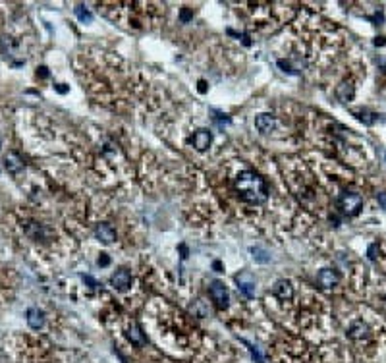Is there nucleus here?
<instances>
[{"mask_svg": "<svg viewBox=\"0 0 386 363\" xmlns=\"http://www.w3.org/2000/svg\"><path fill=\"white\" fill-rule=\"evenodd\" d=\"M236 189L241 199L249 205H263L268 199L265 180L251 170H243L236 176Z\"/></svg>", "mask_w": 386, "mask_h": 363, "instance_id": "1", "label": "nucleus"}, {"mask_svg": "<svg viewBox=\"0 0 386 363\" xmlns=\"http://www.w3.org/2000/svg\"><path fill=\"white\" fill-rule=\"evenodd\" d=\"M338 203H340V209H342L347 216H355L361 211V207H363L361 195L359 193H353V191H344V193L340 195Z\"/></svg>", "mask_w": 386, "mask_h": 363, "instance_id": "2", "label": "nucleus"}, {"mask_svg": "<svg viewBox=\"0 0 386 363\" xmlns=\"http://www.w3.org/2000/svg\"><path fill=\"white\" fill-rule=\"evenodd\" d=\"M209 294H211V299L214 301V305L218 309H226L230 305V294H228V288L222 282H213L211 288H209Z\"/></svg>", "mask_w": 386, "mask_h": 363, "instance_id": "3", "label": "nucleus"}, {"mask_svg": "<svg viewBox=\"0 0 386 363\" xmlns=\"http://www.w3.org/2000/svg\"><path fill=\"white\" fill-rule=\"evenodd\" d=\"M236 284H238V290H240L241 294L245 297H253L255 296V276L251 272H240V274H236Z\"/></svg>", "mask_w": 386, "mask_h": 363, "instance_id": "4", "label": "nucleus"}, {"mask_svg": "<svg viewBox=\"0 0 386 363\" xmlns=\"http://www.w3.org/2000/svg\"><path fill=\"white\" fill-rule=\"evenodd\" d=\"M24 232H26L31 240H35V242L47 240V236H49V230L45 228L43 224H39V222H35V220H27V222H24Z\"/></svg>", "mask_w": 386, "mask_h": 363, "instance_id": "5", "label": "nucleus"}, {"mask_svg": "<svg viewBox=\"0 0 386 363\" xmlns=\"http://www.w3.org/2000/svg\"><path fill=\"white\" fill-rule=\"evenodd\" d=\"M213 143V134L209 130H197L195 134L191 135V145L197 149V151H207Z\"/></svg>", "mask_w": 386, "mask_h": 363, "instance_id": "6", "label": "nucleus"}, {"mask_svg": "<svg viewBox=\"0 0 386 363\" xmlns=\"http://www.w3.org/2000/svg\"><path fill=\"white\" fill-rule=\"evenodd\" d=\"M110 284H112V288L124 292V290H128V288L132 286V274L126 269L116 270V272L112 274V278H110Z\"/></svg>", "mask_w": 386, "mask_h": 363, "instance_id": "7", "label": "nucleus"}, {"mask_svg": "<svg viewBox=\"0 0 386 363\" xmlns=\"http://www.w3.org/2000/svg\"><path fill=\"white\" fill-rule=\"evenodd\" d=\"M338 280H340V276H338V272L332 269H322L319 274H317V282H319V286L324 288V290L334 288V286L338 284Z\"/></svg>", "mask_w": 386, "mask_h": 363, "instance_id": "8", "label": "nucleus"}, {"mask_svg": "<svg viewBox=\"0 0 386 363\" xmlns=\"http://www.w3.org/2000/svg\"><path fill=\"white\" fill-rule=\"evenodd\" d=\"M4 168L10 172V174H18L24 170V159L16 153V151H10L6 157H4Z\"/></svg>", "mask_w": 386, "mask_h": 363, "instance_id": "9", "label": "nucleus"}, {"mask_svg": "<svg viewBox=\"0 0 386 363\" xmlns=\"http://www.w3.org/2000/svg\"><path fill=\"white\" fill-rule=\"evenodd\" d=\"M255 128L261 132V134H270L274 128H276V118L272 114H259L255 118Z\"/></svg>", "mask_w": 386, "mask_h": 363, "instance_id": "10", "label": "nucleus"}, {"mask_svg": "<svg viewBox=\"0 0 386 363\" xmlns=\"http://www.w3.org/2000/svg\"><path fill=\"white\" fill-rule=\"evenodd\" d=\"M272 292H274V296L282 299V301H288V299H292L293 296V286L290 280H278V282L274 284V288H272Z\"/></svg>", "mask_w": 386, "mask_h": 363, "instance_id": "11", "label": "nucleus"}, {"mask_svg": "<svg viewBox=\"0 0 386 363\" xmlns=\"http://www.w3.org/2000/svg\"><path fill=\"white\" fill-rule=\"evenodd\" d=\"M95 236L101 240L103 243H112L116 240V232L114 228L107 224V222H101V224H97V228H95Z\"/></svg>", "mask_w": 386, "mask_h": 363, "instance_id": "12", "label": "nucleus"}, {"mask_svg": "<svg viewBox=\"0 0 386 363\" xmlns=\"http://www.w3.org/2000/svg\"><path fill=\"white\" fill-rule=\"evenodd\" d=\"M347 336L351 340H363V338L369 336V326L363 321H353L347 328Z\"/></svg>", "mask_w": 386, "mask_h": 363, "instance_id": "13", "label": "nucleus"}, {"mask_svg": "<svg viewBox=\"0 0 386 363\" xmlns=\"http://www.w3.org/2000/svg\"><path fill=\"white\" fill-rule=\"evenodd\" d=\"M126 336L128 340L135 344V346H145V336H143V332H141V328H139V324L132 321V323L128 324V332H126Z\"/></svg>", "mask_w": 386, "mask_h": 363, "instance_id": "14", "label": "nucleus"}, {"mask_svg": "<svg viewBox=\"0 0 386 363\" xmlns=\"http://www.w3.org/2000/svg\"><path fill=\"white\" fill-rule=\"evenodd\" d=\"M27 324H29L33 330L43 328V324H45V315H43V311L37 309V307H29V309H27Z\"/></svg>", "mask_w": 386, "mask_h": 363, "instance_id": "15", "label": "nucleus"}, {"mask_svg": "<svg viewBox=\"0 0 386 363\" xmlns=\"http://www.w3.org/2000/svg\"><path fill=\"white\" fill-rule=\"evenodd\" d=\"M353 95H355V87H353L349 81L340 83V85H338V89H336V97H338L342 103H349V101L353 99Z\"/></svg>", "mask_w": 386, "mask_h": 363, "instance_id": "16", "label": "nucleus"}, {"mask_svg": "<svg viewBox=\"0 0 386 363\" xmlns=\"http://www.w3.org/2000/svg\"><path fill=\"white\" fill-rule=\"evenodd\" d=\"M74 12H76V16H78V20H80V22H83V24L93 20V14L89 12V10H87L83 4H78V6L74 8Z\"/></svg>", "mask_w": 386, "mask_h": 363, "instance_id": "17", "label": "nucleus"}, {"mask_svg": "<svg viewBox=\"0 0 386 363\" xmlns=\"http://www.w3.org/2000/svg\"><path fill=\"white\" fill-rule=\"evenodd\" d=\"M191 311H193V315H197V317H207V315H209V309H207V305H205L203 299H195L193 305H191Z\"/></svg>", "mask_w": 386, "mask_h": 363, "instance_id": "18", "label": "nucleus"}, {"mask_svg": "<svg viewBox=\"0 0 386 363\" xmlns=\"http://www.w3.org/2000/svg\"><path fill=\"white\" fill-rule=\"evenodd\" d=\"M251 253H253V259L257 263H268L270 261V255L261 247H251Z\"/></svg>", "mask_w": 386, "mask_h": 363, "instance_id": "19", "label": "nucleus"}, {"mask_svg": "<svg viewBox=\"0 0 386 363\" xmlns=\"http://www.w3.org/2000/svg\"><path fill=\"white\" fill-rule=\"evenodd\" d=\"M245 344H247V342H245ZM247 346H249V351H251V355H253L255 361H257V363H265V357L261 355V351L257 350L253 344H247Z\"/></svg>", "mask_w": 386, "mask_h": 363, "instance_id": "20", "label": "nucleus"}, {"mask_svg": "<svg viewBox=\"0 0 386 363\" xmlns=\"http://www.w3.org/2000/svg\"><path fill=\"white\" fill-rule=\"evenodd\" d=\"M376 201H378V205H380L382 209H386V193H384V191L376 193Z\"/></svg>", "mask_w": 386, "mask_h": 363, "instance_id": "21", "label": "nucleus"}, {"mask_svg": "<svg viewBox=\"0 0 386 363\" xmlns=\"http://www.w3.org/2000/svg\"><path fill=\"white\" fill-rule=\"evenodd\" d=\"M376 249H378L376 243H373V245L369 247V259H376Z\"/></svg>", "mask_w": 386, "mask_h": 363, "instance_id": "22", "label": "nucleus"}, {"mask_svg": "<svg viewBox=\"0 0 386 363\" xmlns=\"http://www.w3.org/2000/svg\"><path fill=\"white\" fill-rule=\"evenodd\" d=\"M108 263H110V259H108L105 253H103V257H99V265H101V267H107Z\"/></svg>", "mask_w": 386, "mask_h": 363, "instance_id": "23", "label": "nucleus"}, {"mask_svg": "<svg viewBox=\"0 0 386 363\" xmlns=\"http://www.w3.org/2000/svg\"><path fill=\"white\" fill-rule=\"evenodd\" d=\"M41 74V78H49V72H47V68L45 66H41L39 68V72H37V76Z\"/></svg>", "mask_w": 386, "mask_h": 363, "instance_id": "24", "label": "nucleus"}, {"mask_svg": "<svg viewBox=\"0 0 386 363\" xmlns=\"http://www.w3.org/2000/svg\"><path fill=\"white\" fill-rule=\"evenodd\" d=\"M189 18H191V12H189V10H184V12H182V22H187Z\"/></svg>", "mask_w": 386, "mask_h": 363, "instance_id": "25", "label": "nucleus"}, {"mask_svg": "<svg viewBox=\"0 0 386 363\" xmlns=\"http://www.w3.org/2000/svg\"><path fill=\"white\" fill-rule=\"evenodd\" d=\"M83 280H85V282H89V284H91V288H95V286H97V282H95V280H93V278H91V276H83Z\"/></svg>", "mask_w": 386, "mask_h": 363, "instance_id": "26", "label": "nucleus"}, {"mask_svg": "<svg viewBox=\"0 0 386 363\" xmlns=\"http://www.w3.org/2000/svg\"><path fill=\"white\" fill-rule=\"evenodd\" d=\"M213 267H214V269H216V270H218V272H220V270H222V265H220V263H218V261H214V263H213Z\"/></svg>", "mask_w": 386, "mask_h": 363, "instance_id": "27", "label": "nucleus"}, {"mask_svg": "<svg viewBox=\"0 0 386 363\" xmlns=\"http://www.w3.org/2000/svg\"><path fill=\"white\" fill-rule=\"evenodd\" d=\"M199 85H201L199 91H201V93H205V81H199Z\"/></svg>", "mask_w": 386, "mask_h": 363, "instance_id": "28", "label": "nucleus"}, {"mask_svg": "<svg viewBox=\"0 0 386 363\" xmlns=\"http://www.w3.org/2000/svg\"><path fill=\"white\" fill-rule=\"evenodd\" d=\"M382 305H384V309H386V297H384V303H382Z\"/></svg>", "mask_w": 386, "mask_h": 363, "instance_id": "29", "label": "nucleus"}]
</instances>
